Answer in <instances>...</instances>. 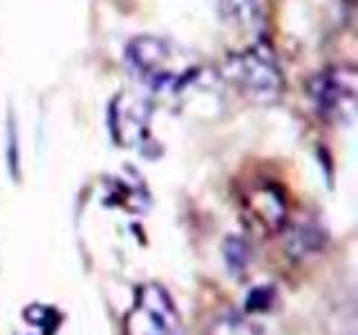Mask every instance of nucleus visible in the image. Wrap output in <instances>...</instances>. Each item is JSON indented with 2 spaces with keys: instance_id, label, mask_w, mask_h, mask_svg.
I'll use <instances>...</instances> for the list:
<instances>
[{
  "instance_id": "1",
  "label": "nucleus",
  "mask_w": 358,
  "mask_h": 335,
  "mask_svg": "<svg viewBox=\"0 0 358 335\" xmlns=\"http://www.w3.org/2000/svg\"><path fill=\"white\" fill-rule=\"evenodd\" d=\"M126 63L143 85L164 96L186 94V89L201 76L197 59L175 43L157 36L132 38L126 47Z\"/></svg>"
},
{
  "instance_id": "2",
  "label": "nucleus",
  "mask_w": 358,
  "mask_h": 335,
  "mask_svg": "<svg viewBox=\"0 0 358 335\" xmlns=\"http://www.w3.org/2000/svg\"><path fill=\"white\" fill-rule=\"evenodd\" d=\"M224 78L235 92L255 103H273L285 85L273 47L264 38L231 54L224 63Z\"/></svg>"
},
{
  "instance_id": "3",
  "label": "nucleus",
  "mask_w": 358,
  "mask_h": 335,
  "mask_svg": "<svg viewBox=\"0 0 358 335\" xmlns=\"http://www.w3.org/2000/svg\"><path fill=\"white\" fill-rule=\"evenodd\" d=\"M123 335H186L182 315L159 284H141L123 318Z\"/></svg>"
},
{
  "instance_id": "4",
  "label": "nucleus",
  "mask_w": 358,
  "mask_h": 335,
  "mask_svg": "<svg viewBox=\"0 0 358 335\" xmlns=\"http://www.w3.org/2000/svg\"><path fill=\"white\" fill-rule=\"evenodd\" d=\"M356 70L352 65H341L324 70L311 78L309 94L318 114L331 123H352L356 112Z\"/></svg>"
},
{
  "instance_id": "5",
  "label": "nucleus",
  "mask_w": 358,
  "mask_h": 335,
  "mask_svg": "<svg viewBox=\"0 0 358 335\" xmlns=\"http://www.w3.org/2000/svg\"><path fill=\"white\" fill-rule=\"evenodd\" d=\"M242 210L249 226L262 234L280 232L287 223V197L271 181H255L242 193Z\"/></svg>"
},
{
  "instance_id": "6",
  "label": "nucleus",
  "mask_w": 358,
  "mask_h": 335,
  "mask_svg": "<svg viewBox=\"0 0 358 335\" xmlns=\"http://www.w3.org/2000/svg\"><path fill=\"white\" fill-rule=\"evenodd\" d=\"M150 103L145 98L121 94L110 107V130L119 145L145 143L150 139Z\"/></svg>"
},
{
  "instance_id": "7",
  "label": "nucleus",
  "mask_w": 358,
  "mask_h": 335,
  "mask_svg": "<svg viewBox=\"0 0 358 335\" xmlns=\"http://www.w3.org/2000/svg\"><path fill=\"white\" fill-rule=\"evenodd\" d=\"M229 25L244 34H260L268 20V0H220Z\"/></svg>"
},
{
  "instance_id": "8",
  "label": "nucleus",
  "mask_w": 358,
  "mask_h": 335,
  "mask_svg": "<svg viewBox=\"0 0 358 335\" xmlns=\"http://www.w3.org/2000/svg\"><path fill=\"white\" fill-rule=\"evenodd\" d=\"M204 335H264V331L238 311H224L210 320Z\"/></svg>"
},
{
  "instance_id": "9",
  "label": "nucleus",
  "mask_w": 358,
  "mask_h": 335,
  "mask_svg": "<svg viewBox=\"0 0 358 335\" xmlns=\"http://www.w3.org/2000/svg\"><path fill=\"white\" fill-rule=\"evenodd\" d=\"M25 320L34 327L43 329V335H52L59 327V313H56L52 306H43V304H31L25 308Z\"/></svg>"
},
{
  "instance_id": "10",
  "label": "nucleus",
  "mask_w": 358,
  "mask_h": 335,
  "mask_svg": "<svg viewBox=\"0 0 358 335\" xmlns=\"http://www.w3.org/2000/svg\"><path fill=\"white\" fill-rule=\"evenodd\" d=\"M320 230L313 228V226H300L291 232V251L289 253H298V255H305V253H316L320 248Z\"/></svg>"
},
{
  "instance_id": "11",
  "label": "nucleus",
  "mask_w": 358,
  "mask_h": 335,
  "mask_svg": "<svg viewBox=\"0 0 358 335\" xmlns=\"http://www.w3.org/2000/svg\"><path fill=\"white\" fill-rule=\"evenodd\" d=\"M224 255H227L231 271H242L246 260H249V246L238 237H231L227 246H224Z\"/></svg>"
},
{
  "instance_id": "12",
  "label": "nucleus",
  "mask_w": 358,
  "mask_h": 335,
  "mask_svg": "<svg viewBox=\"0 0 358 335\" xmlns=\"http://www.w3.org/2000/svg\"><path fill=\"white\" fill-rule=\"evenodd\" d=\"M273 302V288L268 286H257L253 288L249 295H246V311L249 313H260V311H268Z\"/></svg>"
}]
</instances>
